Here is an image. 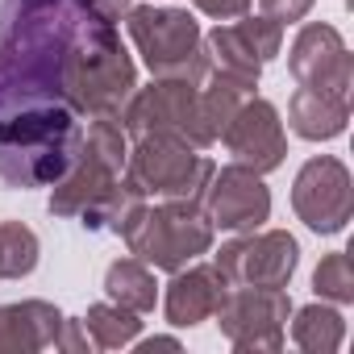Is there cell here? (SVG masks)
<instances>
[{"label": "cell", "mask_w": 354, "mask_h": 354, "mask_svg": "<svg viewBox=\"0 0 354 354\" xmlns=\"http://www.w3.org/2000/svg\"><path fill=\"white\" fill-rule=\"evenodd\" d=\"M88 17L84 0L0 5V113L30 100H63V59Z\"/></svg>", "instance_id": "cell-1"}, {"label": "cell", "mask_w": 354, "mask_h": 354, "mask_svg": "<svg viewBox=\"0 0 354 354\" xmlns=\"http://www.w3.org/2000/svg\"><path fill=\"white\" fill-rule=\"evenodd\" d=\"M80 121L63 100H30L0 113V180L9 188H50L71 167Z\"/></svg>", "instance_id": "cell-2"}, {"label": "cell", "mask_w": 354, "mask_h": 354, "mask_svg": "<svg viewBox=\"0 0 354 354\" xmlns=\"http://www.w3.org/2000/svg\"><path fill=\"white\" fill-rule=\"evenodd\" d=\"M138 88V67L113 21L92 13L63 59V104L75 117H121Z\"/></svg>", "instance_id": "cell-3"}, {"label": "cell", "mask_w": 354, "mask_h": 354, "mask_svg": "<svg viewBox=\"0 0 354 354\" xmlns=\"http://www.w3.org/2000/svg\"><path fill=\"white\" fill-rule=\"evenodd\" d=\"M129 158V133L117 117H88V129H80V146L71 154V167L50 184V217L80 221L88 205L109 196L121 184V171Z\"/></svg>", "instance_id": "cell-4"}, {"label": "cell", "mask_w": 354, "mask_h": 354, "mask_svg": "<svg viewBox=\"0 0 354 354\" xmlns=\"http://www.w3.org/2000/svg\"><path fill=\"white\" fill-rule=\"evenodd\" d=\"M213 234L217 230L209 225L201 201H154V205L146 201L133 213V221L121 230L129 254L167 275L196 263L201 254H209Z\"/></svg>", "instance_id": "cell-5"}, {"label": "cell", "mask_w": 354, "mask_h": 354, "mask_svg": "<svg viewBox=\"0 0 354 354\" xmlns=\"http://www.w3.org/2000/svg\"><path fill=\"white\" fill-rule=\"evenodd\" d=\"M125 30L154 80H188L205 84L213 63L205 50V30L188 9H162V5H129Z\"/></svg>", "instance_id": "cell-6"}, {"label": "cell", "mask_w": 354, "mask_h": 354, "mask_svg": "<svg viewBox=\"0 0 354 354\" xmlns=\"http://www.w3.org/2000/svg\"><path fill=\"white\" fill-rule=\"evenodd\" d=\"M213 171L217 162L196 146L167 133H150V138H133L121 180L142 201H201Z\"/></svg>", "instance_id": "cell-7"}, {"label": "cell", "mask_w": 354, "mask_h": 354, "mask_svg": "<svg viewBox=\"0 0 354 354\" xmlns=\"http://www.w3.org/2000/svg\"><path fill=\"white\" fill-rule=\"evenodd\" d=\"M117 121L129 138L167 133L196 150L213 146V138L201 121V84H188V80H150L146 88H133V96L125 100Z\"/></svg>", "instance_id": "cell-8"}, {"label": "cell", "mask_w": 354, "mask_h": 354, "mask_svg": "<svg viewBox=\"0 0 354 354\" xmlns=\"http://www.w3.org/2000/svg\"><path fill=\"white\" fill-rule=\"evenodd\" d=\"M213 317L238 354H275L288 337L292 296L288 288H230Z\"/></svg>", "instance_id": "cell-9"}, {"label": "cell", "mask_w": 354, "mask_h": 354, "mask_svg": "<svg viewBox=\"0 0 354 354\" xmlns=\"http://www.w3.org/2000/svg\"><path fill=\"white\" fill-rule=\"evenodd\" d=\"M300 263V246L288 230H250L213 254V267L230 288H288Z\"/></svg>", "instance_id": "cell-10"}, {"label": "cell", "mask_w": 354, "mask_h": 354, "mask_svg": "<svg viewBox=\"0 0 354 354\" xmlns=\"http://www.w3.org/2000/svg\"><path fill=\"white\" fill-rule=\"evenodd\" d=\"M292 209L313 234H342L354 217V180L350 167L333 154H317L296 171Z\"/></svg>", "instance_id": "cell-11"}, {"label": "cell", "mask_w": 354, "mask_h": 354, "mask_svg": "<svg viewBox=\"0 0 354 354\" xmlns=\"http://www.w3.org/2000/svg\"><path fill=\"white\" fill-rule=\"evenodd\" d=\"M288 71H292V80L300 88H313V92L350 100V88H354V55L346 50V38L333 26H325V21L300 26L296 42L288 50Z\"/></svg>", "instance_id": "cell-12"}, {"label": "cell", "mask_w": 354, "mask_h": 354, "mask_svg": "<svg viewBox=\"0 0 354 354\" xmlns=\"http://www.w3.org/2000/svg\"><path fill=\"white\" fill-rule=\"evenodd\" d=\"M205 205V217L213 230H225V234H250V230H263V221L271 217V192L263 184V175L230 162L221 171H213V180L201 196Z\"/></svg>", "instance_id": "cell-13"}, {"label": "cell", "mask_w": 354, "mask_h": 354, "mask_svg": "<svg viewBox=\"0 0 354 354\" xmlns=\"http://www.w3.org/2000/svg\"><path fill=\"white\" fill-rule=\"evenodd\" d=\"M221 142L230 150V158L254 175H267L283 162L288 154V133L279 121V109L271 100H263L259 92L250 100L238 104V113L230 117V125L221 129Z\"/></svg>", "instance_id": "cell-14"}, {"label": "cell", "mask_w": 354, "mask_h": 354, "mask_svg": "<svg viewBox=\"0 0 354 354\" xmlns=\"http://www.w3.org/2000/svg\"><path fill=\"white\" fill-rule=\"evenodd\" d=\"M225 292H230V283H225V275L217 267L188 263L180 271H171V283L162 292V313H167V321L175 329H192L201 321H213Z\"/></svg>", "instance_id": "cell-15"}, {"label": "cell", "mask_w": 354, "mask_h": 354, "mask_svg": "<svg viewBox=\"0 0 354 354\" xmlns=\"http://www.w3.org/2000/svg\"><path fill=\"white\" fill-rule=\"evenodd\" d=\"M67 317L50 300H17L0 304V354H42L59 350Z\"/></svg>", "instance_id": "cell-16"}, {"label": "cell", "mask_w": 354, "mask_h": 354, "mask_svg": "<svg viewBox=\"0 0 354 354\" xmlns=\"http://www.w3.org/2000/svg\"><path fill=\"white\" fill-rule=\"evenodd\" d=\"M288 125L296 129V138L304 142H329L342 138L350 125V100L313 92V88H296L288 100Z\"/></svg>", "instance_id": "cell-17"}, {"label": "cell", "mask_w": 354, "mask_h": 354, "mask_svg": "<svg viewBox=\"0 0 354 354\" xmlns=\"http://www.w3.org/2000/svg\"><path fill=\"white\" fill-rule=\"evenodd\" d=\"M288 321H292V346L304 350V354H333L346 342V317L329 300L304 304Z\"/></svg>", "instance_id": "cell-18"}, {"label": "cell", "mask_w": 354, "mask_h": 354, "mask_svg": "<svg viewBox=\"0 0 354 354\" xmlns=\"http://www.w3.org/2000/svg\"><path fill=\"white\" fill-rule=\"evenodd\" d=\"M104 296L138 317L154 313L158 304V283H154V267H146L142 259H117L109 271H104Z\"/></svg>", "instance_id": "cell-19"}, {"label": "cell", "mask_w": 354, "mask_h": 354, "mask_svg": "<svg viewBox=\"0 0 354 354\" xmlns=\"http://www.w3.org/2000/svg\"><path fill=\"white\" fill-rule=\"evenodd\" d=\"M205 50H209L213 71L242 75V80H254V84H259L263 59L250 50V42H246V34L238 30V21H234V26H217L213 34H205Z\"/></svg>", "instance_id": "cell-20"}, {"label": "cell", "mask_w": 354, "mask_h": 354, "mask_svg": "<svg viewBox=\"0 0 354 354\" xmlns=\"http://www.w3.org/2000/svg\"><path fill=\"white\" fill-rule=\"evenodd\" d=\"M84 333H88V342L100 346V350H125V346L138 342L142 317L129 313V308H121V304H113V300H104V304H92V308L84 313Z\"/></svg>", "instance_id": "cell-21"}, {"label": "cell", "mask_w": 354, "mask_h": 354, "mask_svg": "<svg viewBox=\"0 0 354 354\" xmlns=\"http://www.w3.org/2000/svg\"><path fill=\"white\" fill-rule=\"evenodd\" d=\"M42 242L21 221H0V279H26L34 275Z\"/></svg>", "instance_id": "cell-22"}, {"label": "cell", "mask_w": 354, "mask_h": 354, "mask_svg": "<svg viewBox=\"0 0 354 354\" xmlns=\"http://www.w3.org/2000/svg\"><path fill=\"white\" fill-rule=\"evenodd\" d=\"M313 292L329 304H350L354 300V263L350 250H333L317 263L313 271Z\"/></svg>", "instance_id": "cell-23"}, {"label": "cell", "mask_w": 354, "mask_h": 354, "mask_svg": "<svg viewBox=\"0 0 354 354\" xmlns=\"http://www.w3.org/2000/svg\"><path fill=\"white\" fill-rule=\"evenodd\" d=\"M238 30L246 34V42H250V50L263 59V67L279 55V46H283V26L275 21V17H267V13H259V17H238Z\"/></svg>", "instance_id": "cell-24"}, {"label": "cell", "mask_w": 354, "mask_h": 354, "mask_svg": "<svg viewBox=\"0 0 354 354\" xmlns=\"http://www.w3.org/2000/svg\"><path fill=\"white\" fill-rule=\"evenodd\" d=\"M192 5H196L205 17H213V21H238V17L250 13L254 0H192Z\"/></svg>", "instance_id": "cell-25"}, {"label": "cell", "mask_w": 354, "mask_h": 354, "mask_svg": "<svg viewBox=\"0 0 354 354\" xmlns=\"http://www.w3.org/2000/svg\"><path fill=\"white\" fill-rule=\"evenodd\" d=\"M259 5H263L267 17H275L279 26H288V21H304L317 0H259Z\"/></svg>", "instance_id": "cell-26"}, {"label": "cell", "mask_w": 354, "mask_h": 354, "mask_svg": "<svg viewBox=\"0 0 354 354\" xmlns=\"http://www.w3.org/2000/svg\"><path fill=\"white\" fill-rule=\"evenodd\" d=\"M84 5H88L92 13H100L104 21H113V26L129 13V0H84Z\"/></svg>", "instance_id": "cell-27"}, {"label": "cell", "mask_w": 354, "mask_h": 354, "mask_svg": "<svg viewBox=\"0 0 354 354\" xmlns=\"http://www.w3.org/2000/svg\"><path fill=\"white\" fill-rule=\"evenodd\" d=\"M138 350H142V354H154V350H180V337H146V342H138Z\"/></svg>", "instance_id": "cell-28"}]
</instances>
